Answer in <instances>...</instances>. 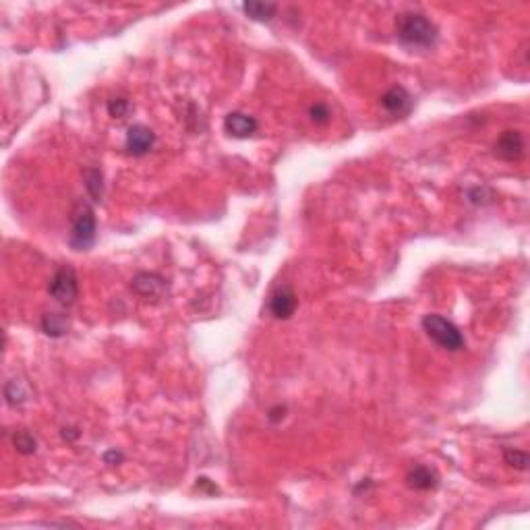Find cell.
<instances>
[{
  "label": "cell",
  "mask_w": 530,
  "mask_h": 530,
  "mask_svg": "<svg viewBox=\"0 0 530 530\" xmlns=\"http://www.w3.org/2000/svg\"><path fill=\"white\" fill-rule=\"evenodd\" d=\"M13 443H15L17 452L23 454V456H29V454H34L38 449V439L29 431H17L15 437H13Z\"/></svg>",
  "instance_id": "obj_16"
},
{
  "label": "cell",
  "mask_w": 530,
  "mask_h": 530,
  "mask_svg": "<svg viewBox=\"0 0 530 530\" xmlns=\"http://www.w3.org/2000/svg\"><path fill=\"white\" fill-rule=\"evenodd\" d=\"M309 114H311V120H313L315 125H326V123L330 120V116H332V112H330L328 104H323V102L313 104V106H311V110H309Z\"/></svg>",
  "instance_id": "obj_19"
},
{
  "label": "cell",
  "mask_w": 530,
  "mask_h": 530,
  "mask_svg": "<svg viewBox=\"0 0 530 530\" xmlns=\"http://www.w3.org/2000/svg\"><path fill=\"white\" fill-rule=\"evenodd\" d=\"M503 462L516 470H526L529 468V454L522 449L508 447V449H503Z\"/></svg>",
  "instance_id": "obj_17"
},
{
  "label": "cell",
  "mask_w": 530,
  "mask_h": 530,
  "mask_svg": "<svg viewBox=\"0 0 530 530\" xmlns=\"http://www.w3.org/2000/svg\"><path fill=\"white\" fill-rule=\"evenodd\" d=\"M396 32L398 40L408 48H433L439 38L437 25L421 13H402L396 21Z\"/></svg>",
  "instance_id": "obj_1"
},
{
  "label": "cell",
  "mask_w": 530,
  "mask_h": 530,
  "mask_svg": "<svg viewBox=\"0 0 530 530\" xmlns=\"http://www.w3.org/2000/svg\"><path fill=\"white\" fill-rule=\"evenodd\" d=\"M284 414H286V406H276V408L270 410V421H272V423H278V421L284 419Z\"/></svg>",
  "instance_id": "obj_22"
},
{
  "label": "cell",
  "mask_w": 530,
  "mask_h": 530,
  "mask_svg": "<svg viewBox=\"0 0 530 530\" xmlns=\"http://www.w3.org/2000/svg\"><path fill=\"white\" fill-rule=\"evenodd\" d=\"M406 482H408L410 489H417V491H431V489H437L439 477L435 475V470H431L429 466H414V468L406 475Z\"/></svg>",
  "instance_id": "obj_11"
},
{
  "label": "cell",
  "mask_w": 530,
  "mask_h": 530,
  "mask_svg": "<svg viewBox=\"0 0 530 530\" xmlns=\"http://www.w3.org/2000/svg\"><path fill=\"white\" fill-rule=\"evenodd\" d=\"M131 288L135 290L139 296L144 298H155V296H162L164 290H166V280L153 272H141L133 278L131 282Z\"/></svg>",
  "instance_id": "obj_9"
},
{
  "label": "cell",
  "mask_w": 530,
  "mask_h": 530,
  "mask_svg": "<svg viewBox=\"0 0 530 530\" xmlns=\"http://www.w3.org/2000/svg\"><path fill=\"white\" fill-rule=\"evenodd\" d=\"M382 106L386 108L389 114H396V116H404L412 110V96L400 88V85H393L391 90H387L386 94L382 96Z\"/></svg>",
  "instance_id": "obj_10"
},
{
  "label": "cell",
  "mask_w": 530,
  "mask_h": 530,
  "mask_svg": "<svg viewBox=\"0 0 530 530\" xmlns=\"http://www.w3.org/2000/svg\"><path fill=\"white\" fill-rule=\"evenodd\" d=\"M296 305H298V298H296L294 290L290 286H280L270 296L267 309H270L272 317H276V319H290L296 311Z\"/></svg>",
  "instance_id": "obj_5"
},
{
  "label": "cell",
  "mask_w": 530,
  "mask_h": 530,
  "mask_svg": "<svg viewBox=\"0 0 530 530\" xmlns=\"http://www.w3.org/2000/svg\"><path fill=\"white\" fill-rule=\"evenodd\" d=\"M4 396H6V402H8L11 406H19V404H23V402L29 398V389L25 386V382L13 379V382H8L6 387H4Z\"/></svg>",
  "instance_id": "obj_15"
},
{
  "label": "cell",
  "mask_w": 530,
  "mask_h": 530,
  "mask_svg": "<svg viewBox=\"0 0 530 530\" xmlns=\"http://www.w3.org/2000/svg\"><path fill=\"white\" fill-rule=\"evenodd\" d=\"M129 110H131V104L125 97H114L108 102V114L112 118H125L129 114Z\"/></svg>",
  "instance_id": "obj_18"
},
{
  "label": "cell",
  "mask_w": 530,
  "mask_h": 530,
  "mask_svg": "<svg viewBox=\"0 0 530 530\" xmlns=\"http://www.w3.org/2000/svg\"><path fill=\"white\" fill-rule=\"evenodd\" d=\"M421 323H423L425 334L431 337L439 348H445L449 352H458V350L464 348L466 342H464L462 332L449 319H445L441 315H435V313H429V315L423 317Z\"/></svg>",
  "instance_id": "obj_2"
},
{
  "label": "cell",
  "mask_w": 530,
  "mask_h": 530,
  "mask_svg": "<svg viewBox=\"0 0 530 530\" xmlns=\"http://www.w3.org/2000/svg\"><path fill=\"white\" fill-rule=\"evenodd\" d=\"M197 489H201V491H205V493H209V495H216V493H218V487L209 481V479H205V477L197 479Z\"/></svg>",
  "instance_id": "obj_20"
},
{
  "label": "cell",
  "mask_w": 530,
  "mask_h": 530,
  "mask_svg": "<svg viewBox=\"0 0 530 530\" xmlns=\"http://www.w3.org/2000/svg\"><path fill=\"white\" fill-rule=\"evenodd\" d=\"M224 131L230 135V137H237V139H249L251 135H255L257 131V120L244 112H230L226 118H224Z\"/></svg>",
  "instance_id": "obj_8"
},
{
  "label": "cell",
  "mask_w": 530,
  "mask_h": 530,
  "mask_svg": "<svg viewBox=\"0 0 530 530\" xmlns=\"http://www.w3.org/2000/svg\"><path fill=\"white\" fill-rule=\"evenodd\" d=\"M42 330L50 337H60L69 330V319L62 313H48L42 319Z\"/></svg>",
  "instance_id": "obj_13"
},
{
  "label": "cell",
  "mask_w": 530,
  "mask_h": 530,
  "mask_svg": "<svg viewBox=\"0 0 530 530\" xmlns=\"http://www.w3.org/2000/svg\"><path fill=\"white\" fill-rule=\"evenodd\" d=\"M495 153L505 162H518L524 155V137L520 131H503L495 144Z\"/></svg>",
  "instance_id": "obj_7"
},
{
  "label": "cell",
  "mask_w": 530,
  "mask_h": 530,
  "mask_svg": "<svg viewBox=\"0 0 530 530\" xmlns=\"http://www.w3.org/2000/svg\"><path fill=\"white\" fill-rule=\"evenodd\" d=\"M69 242L75 251H88L96 242V214L88 203H79L73 211Z\"/></svg>",
  "instance_id": "obj_3"
},
{
  "label": "cell",
  "mask_w": 530,
  "mask_h": 530,
  "mask_svg": "<svg viewBox=\"0 0 530 530\" xmlns=\"http://www.w3.org/2000/svg\"><path fill=\"white\" fill-rule=\"evenodd\" d=\"M155 144V133L145 127V125H133L127 131V139H125V147L131 155H145L147 151H151V147Z\"/></svg>",
  "instance_id": "obj_6"
},
{
  "label": "cell",
  "mask_w": 530,
  "mask_h": 530,
  "mask_svg": "<svg viewBox=\"0 0 530 530\" xmlns=\"http://www.w3.org/2000/svg\"><path fill=\"white\" fill-rule=\"evenodd\" d=\"M83 181H85V189L94 201H99L104 197V174L99 168H85L83 170Z\"/></svg>",
  "instance_id": "obj_14"
},
{
  "label": "cell",
  "mask_w": 530,
  "mask_h": 530,
  "mask_svg": "<svg viewBox=\"0 0 530 530\" xmlns=\"http://www.w3.org/2000/svg\"><path fill=\"white\" fill-rule=\"evenodd\" d=\"M241 8L249 19L259 21V23H267L276 17L278 4H274V2H244Z\"/></svg>",
  "instance_id": "obj_12"
},
{
  "label": "cell",
  "mask_w": 530,
  "mask_h": 530,
  "mask_svg": "<svg viewBox=\"0 0 530 530\" xmlns=\"http://www.w3.org/2000/svg\"><path fill=\"white\" fill-rule=\"evenodd\" d=\"M50 296L58 300L60 305H73L77 294H79V280L73 267L62 265L54 272L52 280L48 284Z\"/></svg>",
  "instance_id": "obj_4"
},
{
  "label": "cell",
  "mask_w": 530,
  "mask_h": 530,
  "mask_svg": "<svg viewBox=\"0 0 530 530\" xmlns=\"http://www.w3.org/2000/svg\"><path fill=\"white\" fill-rule=\"evenodd\" d=\"M123 460H125V456L120 452H116V449H110V452L104 454V462L106 464H120Z\"/></svg>",
  "instance_id": "obj_21"
}]
</instances>
